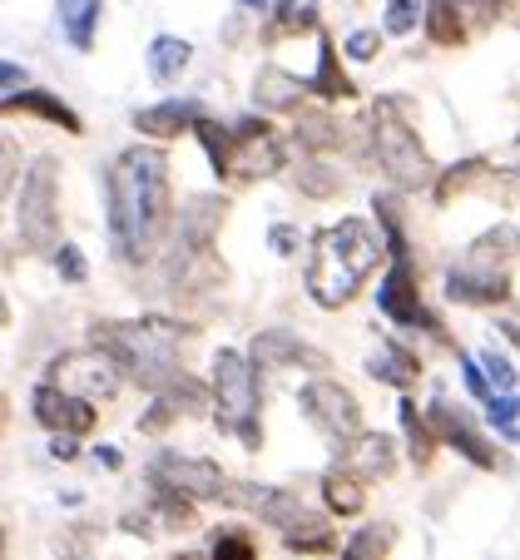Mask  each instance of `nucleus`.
Listing matches in <instances>:
<instances>
[{
	"label": "nucleus",
	"instance_id": "1",
	"mask_svg": "<svg viewBox=\"0 0 520 560\" xmlns=\"http://www.w3.org/2000/svg\"><path fill=\"white\" fill-rule=\"evenodd\" d=\"M169 223V159L159 149H125L109 164V244L125 264L154 258Z\"/></svg>",
	"mask_w": 520,
	"mask_h": 560
},
{
	"label": "nucleus",
	"instance_id": "2",
	"mask_svg": "<svg viewBox=\"0 0 520 560\" xmlns=\"http://www.w3.org/2000/svg\"><path fill=\"white\" fill-rule=\"evenodd\" d=\"M95 348L115 362L139 387L159 392L169 377H179V348L189 342V328L174 317H139V323H99Z\"/></svg>",
	"mask_w": 520,
	"mask_h": 560
},
{
	"label": "nucleus",
	"instance_id": "3",
	"mask_svg": "<svg viewBox=\"0 0 520 560\" xmlns=\"http://www.w3.org/2000/svg\"><path fill=\"white\" fill-rule=\"evenodd\" d=\"M377 258H382V244H377L371 223H362V219L332 223V229H322L318 238H312L308 293L318 298L322 307H342L362 283H367Z\"/></svg>",
	"mask_w": 520,
	"mask_h": 560
},
{
	"label": "nucleus",
	"instance_id": "4",
	"mask_svg": "<svg viewBox=\"0 0 520 560\" xmlns=\"http://www.w3.org/2000/svg\"><path fill=\"white\" fill-rule=\"evenodd\" d=\"M510 254H516V229H491L471 254L446 273V293L457 303H506L510 298Z\"/></svg>",
	"mask_w": 520,
	"mask_h": 560
},
{
	"label": "nucleus",
	"instance_id": "5",
	"mask_svg": "<svg viewBox=\"0 0 520 560\" xmlns=\"http://www.w3.org/2000/svg\"><path fill=\"white\" fill-rule=\"evenodd\" d=\"M149 476H154L159 491H174V497H184V501H234V506H253L258 501V487H234V481L223 476V466L203 462V456L164 452V456H154Z\"/></svg>",
	"mask_w": 520,
	"mask_h": 560
},
{
	"label": "nucleus",
	"instance_id": "6",
	"mask_svg": "<svg viewBox=\"0 0 520 560\" xmlns=\"http://www.w3.org/2000/svg\"><path fill=\"white\" fill-rule=\"evenodd\" d=\"M213 407H218L223 432H234L248 446H258V372L244 352L223 348L213 358Z\"/></svg>",
	"mask_w": 520,
	"mask_h": 560
},
{
	"label": "nucleus",
	"instance_id": "7",
	"mask_svg": "<svg viewBox=\"0 0 520 560\" xmlns=\"http://www.w3.org/2000/svg\"><path fill=\"white\" fill-rule=\"evenodd\" d=\"M371 149H377L387 179H392L397 189H422V184H432V159H426L422 139L412 135V125L397 115L392 100H382V105L371 109Z\"/></svg>",
	"mask_w": 520,
	"mask_h": 560
},
{
	"label": "nucleus",
	"instance_id": "8",
	"mask_svg": "<svg viewBox=\"0 0 520 560\" xmlns=\"http://www.w3.org/2000/svg\"><path fill=\"white\" fill-rule=\"evenodd\" d=\"M21 238L35 254H50V248L60 244V184H55V159H35L31 170H25Z\"/></svg>",
	"mask_w": 520,
	"mask_h": 560
},
{
	"label": "nucleus",
	"instance_id": "9",
	"mask_svg": "<svg viewBox=\"0 0 520 560\" xmlns=\"http://www.w3.org/2000/svg\"><path fill=\"white\" fill-rule=\"evenodd\" d=\"M297 407H303V412H308V422L318 427L322 436H332V442H347V436L362 432L357 397H352L342 382H332V377L303 382V392H297Z\"/></svg>",
	"mask_w": 520,
	"mask_h": 560
},
{
	"label": "nucleus",
	"instance_id": "10",
	"mask_svg": "<svg viewBox=\"0 0 520 560\" xmlns=\"http://www.w3.org/2000/svg\"><path fill=\"white\" fill-rule=\"evenodd\" d=\"M283 170V144L273 139V129L263 119H244L234 129V149H228V174L238 179H263V174Z\"/></svg>",
	"mask_w": 520,
	"mask_h": 560
},
{
	"label": "nucleus",
	"instance_id": "11",
	"mask_svg": "<svg viewBox=\"0 0 520 560\" xmlns=\"http://www.w3.org/2000/svg\"><path fill=\"white\" fill-rule=\"evenodd\" d=\"M55 372H60V382H55V387L74 392V397H85V402H99V397H115V392H119V368L99 348L70 352V358L55 362Z\"/></svg>",
	"mask_w": 520,
	"mask_h": 560
},
{
	"label": "nucleus",
	"instance_id": "12",
	"mask_svg": "<svg viewBox=\"0 0 520 560\" xmlns=\"http://www.w3.org/2000/svg\"><path fill=\"white\" fill-rule=\"evenodd\" d=\"M377 307H382L392 323H402V328H432V332H446L441 323H436L432 313H426L422 293H416V273L412 264H392V273L382 278V293H377Z\"/></svg>",
	"mask_w": 520,
	"mask_h": 560
},
{
	"label": "nucleus",
	"instance_id": "13",
	"mask_svg": "<svg viewBox=\"0 0 520 560\" xmlns=\"http://www.w3.org/2000/svg\"><path fill=\"white\" fill-rule=\"evenodd\" d=\"M31 407H35V417H40L50 432H60V436H85L90 427H95V402H85V397L55 387V382H40V387H35Z\"/></svg>",
	"mask_w": 520,
	"mask_h": 560
},
{
	"label": "nucleus",
	"instance_id": "14",
	"mask_svg": "<svg viewBox=\"0 0 520 560\" xmlns=\"http://www.w3.org/2000/svg\"><path fill=\"white\" fill-rule=\"evenodd\" d=\"M432 427H436V432H441L451 446H457V452L466 456V462L486 466V471L496 466V452H491V442L481 436V427L471 422V417L461 412V407L446 402V397H436V402H432Z\"/></svg>",
	"mask_w": 520,
	"mask_h": 560
},
{
	"label": "nucleus",
	"instance_id": "15",
	"mask_svg": "<svg viewBox=\"0 0 520 560\" xmlns=\"http://www.w3.org/2000/svg\"><path fill=\"white\" fill-rule=\"evenodd\" d=\"M347 452H342V471H352L357 481H377V476H392L397 471V446L392 436L382 432H357L347 436Z\"/></svg>",
	"mask_w": 520,
	"mask_h": 560
},
{
	"label": "nucleus",
	"instance_id": "16",
	"mask_svg": "<svg viewBox=\"0 0 520 560\" xmlns=\"http://www.w3.org/2000/svg\"><path fill=\"white\" fill-rule=\"evenodd\" d=\"M0 115H35V119H50V125L70 129V135L85 129L80 125V115H74L60 95H50V90H11V95L0 100Z\"/></svg>",
	"mask_w": 520,
	"mask_h": 560
},
{
	"label": "nucleus",
	"instance_id": "17",
	"mask_svg": "<svg viewBox=\"0 0 520 560\" xmlns=\"http://www.w3.org/2000/svg\"><path fill=\"white\" fill-rule=\"evenodd\" d=\"M253 358L263 362V368H318V372H328V358H322L318 348L287 338V332H258Z\"/></svg>",
	"mask_w": 520,
	"mask_h": 560
},
{
	"label": "nucleus",
	"instance_id": "18",
	"mask_svg": "<svg viewBox=\"0 0 520 560\" xmlns=\"http://www.w3.org/2000/svg\"><path fill=\"white\" fill-rule=\"evenodd\" d=\"M199 115L203 109L193 105V100H164V105H154V109H139L134 129L139 135H154V139H179L184 129H193Z\"/></svg>",
	"mask_w": 520,
	"mask_h": 560
},
{
	"label": "nucleus",
	"instance_id": "19",
	"mask_svg": "<svg viewBox=\"0 0 520 560\" xmlns=\"http://www.w3.org/2000/svg\"><path fill=\"white\" fill-rule=\"evenodd\" d=\"M303 95H308V80H297V74L277 70V65H263V70H258V80H253L258 109H293Z\"/></svg>",
	"mask_w": 520,
	"mask_h": 560
},
{
	"label": "nucleus",
	"instance_id": "20",
	"mask_svg": "<svg viewBox=\"0 0 520 560\" xmlns=\"http://www.w3.org/2000/svg\"><path fill=\"white\" fill-rule=\"evenodd\" d=\"M189 60H193V45L179 40V35H159V40L149 45V74H154L159 85L179 80V74L189 70Z\"/></svg>",
	"mask_w": 520,
	"mask_h": 560
},
{
	"label": "nucleus",
	"instance_id": "21",
	"mask_svg": "<svg viewBox=\"0 0 520 560\" xmlns=\"http://www.w3.org/2000/svg\"><path fill=\"white\" fill-rule=\"evenodd\" d=\"M367 372L377 382H392V387H412L416 372H422V362H416L406 348H397V342H382V352H371Z\"/></svg>",
	"mask_w": 520,
	"mask_h": 560
},
{
	"label": "nucleus",
	"instance_id": "22",
	"mask_svg": "<svg viewBox=\"0 0 520 560\" xmlns=\"http://www.w3.org/2000/svg\"><path fill=\"white\" fill-rule=\"evenodd\" d=\"M308 95H322V100H352L357 90H352V80L338 70V50H332V40L322 35V50H318V74L308 80Z\"/></svg>",
	"mask_w": 520,
	"mask_h": 560
},
{
	"label": "nucleus",
	"instance_id": "23",
	"mask_svg": "<svg viewBox=\"0 0 520 560\" xmlns=\"http://www.w3.org/2000/svg\"><path fill=\"white\" fill-rule=\"evenodd\" d=\"M426 31L436 45H461L466 21H461V0H426Z\"/></svg>",
	"mask_w": 520,
	"mask_h": 560
},
{
	"label": "nucleus",
	"instance_id": "24",
	"mask_svg": "<svg viewBox=\"0 0 520 560\" xmlns=\"http://www.w3.org/2000/svg\"><path fill=\"white\" fill-rule=\"evenodd\" d=\"M322 497H328V506L332 511H342V516H357L362 511V481L352 471H328L322 476Z\"/></svg>",
	"mask_w": 520,
	"mask_h": 560
},
{
	"label": "nucleus",
	"instance_id": "25",
	"mask_svg": "<svg viewBox=\"0 0 520 560\" xmlns=\"http://www.w3.org/2000/svg\"><path fill=\"white\" fill-rule=\"evenodd\" d=\"M99 11H105V0H80V5L64 15V31H70V45H74V50H90V45H95Z\"/></svg>",
	"mask_w": 520,
	"mask_h": 560
},
{
	"label": "nucleus",
	"instance_id": "26",
	"mask_svg": "<svg viewBox=\"0 0 520 560\" xmlns=\"http://www.w3.org/2000/svg\"><path fill=\"white\" fill-rule=\"evenodd\" d=\"M193 135L203 139V149H209V164H213V174H228V149H234V135L223 125H213V119H193Z\"/></svg>",
	"mask_w": 520,
	"mask_h": 560
},
{
	"label": "nucleus",
	"instance_id": "27",
	"mask_svg": "<svg viewBox=\"0 0 520 560\" xmlns=\"http://www.w3.org/2000/svg\"><path fill=\"white\" fill-rule=\"evenodd\" d=\"M387 550H392V526H367V530H357V536L347 540L342 560H382Z\"/></svg>",
	"mask_w": 520,
	"mask_h": 560
},
{
	"label": "nucleus",
	"instance_id": "28",
	"mask_svg": "<svg viewBox=\"0 0 520 560\" xmlns=\"http://www.w3.org/2000/svg\"><path fill=\"white\" fill-rule=\"evenodd\" d=\"M397 412H402V432H406V442H412V462L416 466H426V462H432V427H426L422 422V417H416V407L412 402H402V407H397Z\"/></svg>",
	"mask_w": 520,
	"mask_h": 560
},
{
	"label": "nucleus",
	"instance_id": "29",
	"mask_svg": "<svg viewBox=\"0 0 520 560\" xmlns=\"http://www.w3.org/2000/svg\"><path fill=\"white\" fill-rule=\"evenodd\" d=\"M213 560H258L253 536L238 526H223L218 536H213Z\"/></svg>",
	"mask_w": 520,
	"mask_h": 560
},
{
	"label": "nucleus",
	"instance_id": "30",
	"mask_svg": "<svg viewBox=\"0 0 520 560\" xmlns=\"http://www.w3.org/2000/svg\"><path fill=\"white\" fill-rule=\"evenodd\" d=\"M297 189L312 194V199H328V194L342 189V174H332L328 164H308V170L297 174Z\"/></svg>",
	"mask_w": 520,
	"mask_h": 560
},
{
	"label": "nucleus",
	"instance_id": "31",
	"mask_svg": "<svg viewBox=\"0 0 520 560\" xmlns=\"http://www.w3.org/2000/svg\"><path fill=\"white\" fill-rule=\"evenodd\" d=\"M422 21V0H387V35H412Z\"/></svg>",
	"mask_w": 520,
	"mask_h": 560
},
{
	"label": "nucleus",
	"instance_id": "32",
	"mask_svg": "<svg viewBox=\"0 0 520 560\" xmlns=\"http://www.w3.org/2000/svg\"><path fill=\"white\" fill-rule=\"evenodd\" d=\"M491 422H496L500 436L516 446V436H520V427H516V392H506V397H491Z\"/></svg>",
	"mask_w": 520,
	"mask_h": 560
},
{
	"label": "nucleus",
	"instance_id": "33",
	"mask_svg": "<svg viewBox=\"0 0 520 560\" xmlns=\"http://www.w3.org/2000/svg\"><path fill=\"white\" fill-rule=\"evenodd\" d=\"M481 170H486V164H481V159H466V164H457V170H451V174H446L441 184H436V199L446 203V199H451V194H457V189H466V184L476 179Z\"/></svg>",
	"mask_w": 520,
	"mask_h": 560
},
{
	"label": "nucleus",
	"instance_id": "34",
	"mask_svg": "<svg viewBox=\"0 0 520 560\" xmlns=\"http://www.w3.org/2000/svg\"><path fill=\"white\" fill-rule=\"evenodd\" d=\"M50 254H55V268H60V278H70V283H85L90 268H85V258H80V248H74V244H55Z\"/></svg>",
	"mask_w": 520,
	"mask_h": 560
},
{
	"label": "nucleus",
	"instance_id": "35",
	"mask_svg": "<svg viewBox=\"0 0 520 560\" xmlns=\"http://www.w3.org/2000/svg\"><path fill=\"white\" fill-rule=\"evenodd\" d=\"M377 50H382V31H357V35H347V55H352V60H371Z\"/></svg>",
	"mask_w": 520,
	"mask_h": 560
},
{
	"label": "nucleus",
	"instance_id": "36",
	"mask_svg": "<svg viewBox=\"0 0 520 560\" xmlns=\"http://www.w3.org/2000/svg\"><path fill=\"white\" fill-rule=\"evenodd\" d=\"M486 372H491V382H496L500 392H516V368H510V358H500V352H486Z\"/></svg>",
	"mask_w": 520,
	"mask_h": 560
},
{
	"label": "nucleus",
	"instance_id": "37",
	"mask_svg": "<svg viewBox=\"0 0 520 560\" xmlns=\"http://www.w3.org/2000/svg\"><path fill=\"white\" fill-rule=\"evenodd\" d=\"M15 170H21V159H15V144H11V139H0V199H5V189L15 184Z\"/></svg>",
	"mask_w": 520,
	"mask_h": 560
},
{
	"label": "nucleus",
	"instance_id": "38",
	"mask_svg": "<svg viewBox=\"0 0 520 560\" xmlns=\"http://www.w3.org/2000/svg\"><path fill=\"white\" fill-rule=\"evenodd\" d=\"M11 90H25V65L0 60V95H11Z\"/></svg>",
	"mask_w": 520,
	"mask_h": 560
},
{
	"label": "nucleus",
	"instance_id": "39",
	"mask_svg": "<svg viewBox=\"0 0 520 560\" xmlns=\"http://www.w3.org/2000/svg\"><path fill=\"white\" fill-rule=\"evenodd\" d=\"M461 372H466V387L476 392L481 402H491V387H486V377H481V368H476V362H466V358H461Z\"/></svg>",
	"mask_w": 520,
	"mask_h": 560
},
{
	"label": "nucleus",
	"instance_id": "40",
	"mask_svg": "<svg viewBox=\"0 0 520 560\" xmlns=\"http://www.w3.org/2000/svg\"><path fill=\"white\" fill-rule=\"evenodd\" d=\"M268 244H273L277 254H293V248H297V233H293V229H283V223H277V229L268 233Z\"/></svg>",
	"mask_w": 520,
	"mask_h": 560
},
{
	"label": "nucleus",
	"instance_id": "41",
	"mask_svg": "<svg viewBox=\"0 0 520 560\" xmlns=\"http://www.w3.org/2000/svg\"><path fill=\"white\" fill-rule=\"evenodd\" d=\"M55 456H60V462H70L74 456V436H55V446H50Z\"/></svg>",
	"mask_w": 520,
	"mask_h": 560
},
{
	"label": "nucleus",
	"instance_id": "42",
	"mask_svg": "<svg viewBox=\"0 0 520 560\" xmlns=\"http://www.w3.org/2000/svg\"><path fill=\"white\" fill-rule=\"evenodd\" d=\"M99 466H109V471L119 466V452H115V446H99Z\"/></svg>",
	"mask_w": 520,
	"mask_h": 560
},
{
	"label": "nucleus",
	"instance_id": "43",
	"mask_svg": "<svg viewBox=\"0 0 520 560\" xmlns=\"http://www.w3.org/2000/svg\"><path fill=\"white\" fill-rule=\"evenodd\" d=\"M11 323V303H5V293H0V328Z\"/></svg>",
	"mask_w": 520,
	"mask_h": 560
},
{
	"label": "nucleus",
	"instance_id": "44",
	"mask_svg": "<svg viewBox=\"0 0 520 560\" xmlns=\"http://www.w3.org/2000/svg\"><path fill=\"white\" fill-rule=\"evenodd\" d=\"M0 556H5V530H0Z\"/></svg>",
	"mask_w": 520,
	"mask_h": 560
},
{
	"label": "nucleus",
	"instance_id": "45",
	"mask_svg": "<svg viewBox=\"0 0 520 560\" xmlns=\"http://www.w3.org/2000/svg\"><path fill=\"white\" fill-rule=\"evenodd\" d=\"M0 422H5V397H0Z\"/></svg>",
	"mask_w": 520,
	"mask_h": 560
}]
</instances>
